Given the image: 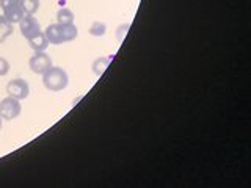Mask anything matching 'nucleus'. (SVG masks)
<instances>
[{
    "mask_svg": "<svg viewBox=\"0 0 251 188\" xmlns=\"http://www.w3.org/2000/svg\"><path fill=\"white\" fill-rule=\"evenodd\" d=\"M24 16H35L39 10V0H21Z\"/></svg>",
    "mask_w": 251,
    "mask_h": 188,
    "instance_id": "obj_10",
    "label": "nucleus"
},
{
    "mask_svg": "<svg viewBox=\"0 0 251 188\" xmlns=\"http://www.w3.org/2000/svg\"><path fill=\"white\" fill-rule=\"evenodd\" d=\"M129 28H130V24H123V25L118 27V30H116V38H118V41H120V43L123 41L124 36L127 35Z\"/></svg>",
    "mask_w": 251,
    "mask_h": 188,
    "instance_id": "obj_14",
    "label": "nucleus"
},
{
    "mask_svg": "<svg viewBox=\"0 0 251 188\" xmlns=\"http://www.w3.org/2000/svg\"><path fill=\"white\" fill-rule=\"evenodd\" d=\"M8 72H10V63L6 58L0 57V77H5Z\"/></svg>",
    "mask_w": 251,
    "mask_h": 188,
    "instance_id": "obj_15",
    "label": "nucleus"
},
{
    "mask_svg": "<svg viewBox=\"0 0 251 188\" xmlns=\"http://www.w3.org/2000/svg\"><path fill=\"white\" fill-rule=\"evenodd\" d=\"M28 41V46L33 49L35 52H46V49L49 47V41H47V38L44 35V31H39L38 35L31 36L30 39H27Z\"/></svg>",
    "mask_w": 251,
    "mask_h": 188,
    "instance_id": "obj_8",
    "label": "nucleus"
},
{
    "mask_svg": "<svg viewBox=\"0 0 251 188\" xmlns=\"http://www.w3.org/2000/svg\"><path fill=\"white\" fill-rule=\"evenodd\" d=\"M44 35L47 38L49 44L53 46H60V44H65V43H71L78 36V30L74 24L71 25H65V24H50L49 27L46 28Z\"/></svg>",
    "mask_w": 251,
    "mask_h": 188,
    "instance_id": "obj_1",
    "label": "nucleus"
},
{
    "mask_svg": "<svg viewBox=\"0 0 251 188\" xmlns=\"http://www.w3.org/2000/svg\"><path fill=\"white\" fill-rule=\"evenodd\" d=\"M0 8L3 11L2 16L8 22H11L13 25L14 24H19L21 19L24 18L21 0H0Z\"/></svg>",
    "mask_w": 251,
    "mask_h": 188,
    "instance_id": "obj_3",
    "label": "nucleus"
},
{
    "mask_svg": "<svg viewBox=\"0 0 251 188\" xmlns=\"http://www.w3.org/2000/svg\"><path fill=\"white\" fill-rule=\"evenodd\" d=\"M2 125H3V119H2V116H0V130H2Z\"/></svg>",
    "mask_w": 251,
    "mask_h": 188,
    "instance_id": "obj_16",
    "label": "nucleus"
},
{
    "mask_svg": "<svg viewBox=\"0 0 251 188\" xmlns=\"http://www.w3.org/2000/svg\"><path fill=\"white\" fill-rule=\"evenodd\" d=\"M113 60V55H108V57H99L93 61V65H91V69H93V72L96 74L98 77H100L102 74L105 72V69L108 68V65L112 63Z\"/></svg>",
    "mask_w": 251,
    "mask_h": 188,
    "instance_id": "obj_9",
    "label": "nucleus"
},
{
    "mask_svg": "<svg viewBox=\"0 0 251 188\" xmlns=\"http://www.w3.org/2000/svg\"><path fill=\"white\" fill-rule=\"evenodd\" d=\"M19 30L22 36L25 39H30L31 36L38 35L41 30V25H39V22L33 18V16H24V18L21 19L19 22Z\"/></svg>",
    "mask_w": 251,
    "mask_h": 188,
    "instance_id": "obj_7",
    "label": "nucleus"
},
{
    "mask_svg": "<svg viewBox=\"0 0 251 188\" xmlns=\"http://www.w3.org/2000/svg\"><path fill=\"white\" fill-rule=\"evenodd\" d=\"M75 16L74 13L69 10V8H60L58 13H57V22L58 24H65V25H71L74 24Z\"/></svg>",
    "mask_w": 251,
    "mask_h": 188,
    "instance_id": "obj_11",
    "label": "nucleus"
},
{
    "mask_svg": "<svg viewBox=\"0 0 251 188\" xmlns=\"http://www.w3.org/2000/svg\"><path fill=\"white\" fill-rule=\"evenodd\" d=\"M88 33H90L91 36H96V38L104 36V35L107 33V25H105V22L94 21V22L91 24V27H90V30H88Z\"/></svg>",
    "mask_w": 251,
    "mask_h": 188,
    "instance_id": "obj_13",
    "label": "nucleus"
},
{
    "mask_svg": "<svg viewBox=\"0 0 251 188\" xmlns=\"http://www.w3.org/2000/svg\"><path fill=\"white\" fill-rule=\"evenodd\" d=\"M69 83V75L63 68L60 66H50L49 69L43 74V85L46 90H49L52 93H60L63 90H66V86Z\"/></svg>",
    "mask_w": 251,
    "mask_h": 188,
    "instance_id": "obj_2",
    "label": "nucleus"
},
{
    "mask_svg": "<svg viewBox=\"0 0 251 188\" xmlns=\"http://www.w3.org/2000/svg\"><path fill=\"white\" fill-rule=\"evenodd\" d=\"M22 112L21 100L14 99L11 96H8L5 99L0 100V116L3 121H13L16 119Z\"/></svg>",
    "mask_w": 251,
    "mask_h": 188,
    "instance_id": "obj_4",
    "label": "nucleus"
},
{
    "mask_svg": "<svg viewBox=\"0 0 251 188\" xmlns=\"http://www.w3.org/2000/svg\"><path fill=\"white\" fill-rule=\"evenodd\" d=\"M13 35V24L8 22L3 16H0V43L6 41V38Z\"/></svg>",
    "mask_w": 251,
    "mask_h": 188,
    "instance_id": "obj_12",
    "label": "nucleus"
},
{
    "mask_svg": "<svg viewBox=\"0 0 251 188\" xmlns=\"http://www.w3.org/2000/svg\"><path fill=\"white\" fill-rule=\"evenodd\" d=\"M52 65L53 63L50 55H47L46 52H35L33 57H30L28 60V66L31 69V72L38 75H43Z\"/></svg>",
    "mask_w": 251,
    "mask_h": 188,
    "instance_id": "obj_6",
    "label": "nucleus"
},
{
    "mask_svg": "<svg viewBox=\"0 0 251 188\" xmlns=\"http://www.w3.org/2000/svg\"><path fill=\"white\" fill-rule=\"evenodd\" d=\"M6 94L18 100H24L30 94V85L24 78H13L6 85Z\"/></svg>",
    "mask_w": 251,
    "mask_h": 188,
    "instance_id": "obj_5",
    "label": "nucleus"
}]
</instances>
